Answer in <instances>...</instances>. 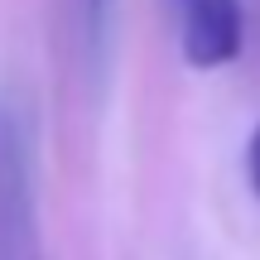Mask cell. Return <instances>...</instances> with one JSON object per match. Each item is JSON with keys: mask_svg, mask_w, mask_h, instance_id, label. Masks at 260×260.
<instances>
[{"mask_svg": "<svg viewBox=\"0 0 260 260\" xmlns=\"http://www.w3.org/2000/svg\"><path fill=\"white\" fill-rule=\"evenodd\" d=\"M29 241V154L24 121L0 106V251L15 255Z\"/></svg>", "mask_w": 260, "mask_h": 260, "instance_id": "2", "label": "cell"}, {"mask_svg": "<svg viewBox=\"0 0 260 260\" xmlns=\"http://www.w3.org/2000/svg\"><path fill=\"white\" fill-rule=\"evenodd\" d=\"M246 174H251V188L260 198V125L251 130V145H246Z\"/></svg>", "mask_w": 260, "mask_h": 260, "instance_id": "3", "label": "cell"}, {"mask_svg": "<svg viewBox=\"0 0 260 260\" xmlns=\"http://www.w3.org/2000/svg\"><path fill=\"white\" fill-rule=\"evenodd\" d=\"M178 29H183V58L198 73H212L241 58L246 15L241 0H178Z\"/></svg>", "mask_w": 260, "mask_h": 260, "instance_id": "1", "label": "cell"}, {"mask_svg": "<svg viewBox=\"0 0 260 260\" xmlns=\"http://www.w3.org/2000/svg\"><path fill=\"white\" fill-rule=\"evenodd\" d=\"M111 5V0H87V10H92V19H102V10Z\"/></svg>", "mask_w": 260, "mask_h": 260, "instance_id": "4", "label": "cell"}]
</instances>
